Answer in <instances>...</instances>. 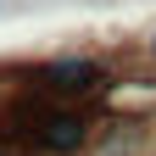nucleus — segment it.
Instances as JSON below:
<instances>
[{"mask_svg":"<svg viewBox=\"0 0 156 156\" xmlns=\"http://www.w3.org/2000/svg\"><path fill=\"white\" fill-rule=\"evenodd\" d=\"M151 56H156V39H151Z\"/></svg>","mask_w":156,"mask_h":156,"instance_id":"nucleus-4","label":"nucleus"},{"mask_svg":"<svg viewBox=\"0 0 156 156\" xmlns=\"http://www.w3.org/2000/svg\"><path fill=\"white\" fill-rule=\"evenodd\" d=\"M0 156H11V151H6V145H0Z\"/></svg>","mask_w":156,"mask_h":156,"instance_id":"nucleus-3","label":"nucleus"},{"mask_svg":"<svg viewBox=\"0 0 156 156\" xmlns=\"http://www.w3.org/2000/svg\"><path fill=\"white\" fill-rule=\"evenodd\" d=\"M23 78H28V89H34V95H45V101H62V106L84 101V95H101V89L112 84L106 62H95V56H56V62L23 67Z\"/></svg>","mask_w":156,"mask_h":156,"instance_id":"nucleus-2","label":"nucleus"},{"mask_svg":"<svg viewBox=\"0 0 156 156\" xmlns=\"http://www.w3.org/2000/svg\"><path fill=\"white\" fill-rule=\"evenodd\" d=\"M11 140H23L28 151L39 156H73L89 145V117L78 106H62V101H34V106H17L11 112Z\"/></svg>","mask_w":156,"mask_h":156,"instance_id":"nucleus-1","label":"nucleus"}]
</instances>
